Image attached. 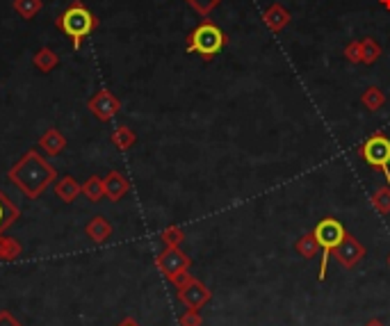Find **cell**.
Masks as SVG:
<instances>
[{
	"label": "cell",
	"mask_w": 390,
	"mask_h": 326,
	"mask_svg": "<svg viewBox=\"0 0 390 326\" xmlns=\"http://www.w3.org/2000/svg\"><path fill=\"white\" fill-rule=\"evenodd\" d=\"M7 178L9 183H14L28 199H39L41 194L58 180V169L53 167L37 148H30L28 153L21 156L16 165L9 167Z\"/></svg>",
	"instance_id": "6da1fadb"
},
{
	"label": "cell",
	"mask_w": 390,
	"mask_h": 326,
	"mask_svg": "<svg viewBox=\"0 0 390 326\" xmlns=\"http://www.w3.org/2000/svg\"><path fill=\"white\" fill-rule=\"evenodd\" d=\"M55 26L71 39V46L78 50L82 46V41L99 28V18L94 16V12L85 3L73 0V3L55 18Z\"/></svg>",
	"instance_id": "7a4b0ae2"
},
{
	"label": "cell",
	"mask_w": 390,
	"mask_h": 326,
	"mask_svg": "<svg viewBox=\"0 0 390 326\" xmlns=\"http://www.w3.org/2000/svg\"><path fill=\"white\" fill-rule=\"evenodd\" d=\"M313 235H315V240L322 249V263H320V281L327 278V265H329V256L335 251V246H340V242L345 240V226L333 219V217H327V219H322L315 231H313Z\"/></svg>",
	"instance_id": "3957f363"
},
{
	"label": "cell",
	"mask_w": 390,
	"mask_h": 326,
	"mask_svg": "<svg viewBox=\"0 0 390 326\" xmlns=\"http://www.w3.org/2000/svg\"><path fill=\"white\" fill-rule=\"evenodd\" d=\"M222 48H224V32L212 23H201L192 32L188 41V50L199 53L203 58H212Z\"/></svg>",
	"instance_id": "277c9868"
},
{
	"label": "cell",
	"mask_w": 390,
	"mask_h": 326,
	"mask_svg": "<svg viewBox=\"0 0 390 326\" xmlns=\"http://www.w3.org/2000/svg\"><path fill=\"white\" fill-rule=\"evenodd\" d=\"M361 158L372 169L381 171L390 183V139L386 135H374L361 146Z\"/></svg>",
	"instance_id": "5b68a950"
},
{
	"label": "cell",
	"mask_w": 390,
	"mask_h": 326,
	"mask_svg": "<svg viewBox=\"0 0 390 326\" xmlns=\"http://www.w3.org/2000/svg\"><path fill=\"white\" fill-rule=\"evenodd\" d=\"M190 265H192V260L190 256H185L180 251L178 246H167L165 251H162L158 258H156V267L165 274L169 281L180 274V271H190Z\"/></svg>",
	"instance_id": "8992f818"
},
{
	"label": "cell",
	"mask_w": 390,
	"mask_h": 326,
	"mask_svg": "<svg viewBox=\"0 0 390 326\" xmlns=\"http://www.w3.org/2000/svg\"><path fill=\"white\" fill-rule=\"evenodd\" d=\"M87 107H90V112L101 119V121H110V119H114L119 114V110H121V103H119V99L107 89H99L90 101H87Z\"/></svg>",
	"instance_id": "52a82bcc"
},
{
	"label": "cell",
	"mask_w": 390,
	"mask_h": 326,
	"mask_svg": "<svg viewBox=\"0 0 390 326\" xmlns=\"http://www.w3.org/2000/svg\"><path fill=\"white\" fill-rule=\"evenodd\" d=\"M176 295H178V301H180L188 310H201V308L205 306V303H208V301L212 299L210 288H205V286L201 283V281H197V278H192L185 288L176 290Z\"/></svg>",
	"instance_id": "ba28073f"
},
{
	"label": "cell",
	"mask_w": 390,
	"mask_h": 326,
	"mask_svg": "<svg viewBox=\"0 0 390 326\" xmlns=\"http://www.w3.org/2000/svg\"><path fill=\"white\" fill-rule=\"evenodd\" d=\"M363 256H365V249L361 246V242H356L350 233L345 235V240L340 242V246H335V260H338V263L347 269L359 265L363 260Z\"/></svg>",
	"instance_id": "9c48e42d"
},
{
	"label": "cell",
	"mask_w": 390,
	"mask_h": 326,
	"mask_svg": "<svg viewBox=\"0 0 390 326\" xmlns=\"http://www.w3.org/2000/svg\"><path fill=\"white\" fill-rule=\"evenodd\" d=\"M39 151L43 156H48V158H55L60 156L64 148H67V137L62 135V130L58 128H48L46 133H43L39 137V142H37Z\"/></svg>",
	"instance_id": "30bf717a"
},
{
	"label": "cell",
	"mask_w": 390,
	"mask_h": 326,
	"mask_svg": "<svg viewBox=\"0 0 390 326\" xmlns=\"http://www.w3.org/2000/svg\"><path fill=\"white\" fill-rule=\"evenodd\" d=\"M103 185H105V197L110 201H121L128 194V190H130L128 178L124 176V173H119V171L107 173V176L103 178Z\"/></svg>",
	"instance_id": "8fae6325"
},
{
	"label": "cell",
	"mask_w": 390,
	"mask_h": 326,
	"mask_svg": "<svg viewBox=\"0 0 390 326\" xmlns=\"http://www.w3.org/2000/svg\"><path fill=\"white\" fill-rule=\"evenodd\" d=\"M85 233H87V237H90L94 244H103V242H107L112 237V226H110V222L105 219V217L96 214L94 219L85 226Z\"/></svg>",
	"instance_id": "7c38bea8"
},
{
	"label": "cell",
	"mask_w": 390,
	"mask_h": 326,
	"mask_svg": "<svg viewBox=\"0 0 390 326\" xmlns=\"http://www.w3.org/2000/svg\"><path fill=\"white\" fill-rule=\"evenodd\" d=\"M55 194L64 203H73L82 194V183H78L73 176H62L55 180Z\"/></svg>",
	"instance_id": "4fadbf2b"
},
{
	"label": "cell",
	"mask_w": 390,
	"mask_h": 326,
	"mask_svg": "<svg viewBox=\"0 0 390 326\" xmlns=\"http://www.w3.org/2000/svg\"><path fill=\"white\" fill-rule=\"evenodd\" d=\"M21 217V210L18 205L12 203V199L7 197V194L0 190V235H3L9 226H12L16 219Z\"/></svg>",
	"instance_id": "5bb4252c"
},
{
	"label": "cell",
	"mask_w": 390,
	"mask_h": 326,
	"mask_svg": "<svg viewBox=\"0 0 390 326\" xmlns=\"http://www.w3.org/2000/svg\"><path fill=\"white\" fill-rule=\"evenodd\" d=\"M32 64H35V69L41 71V73H50L53 69H58L60 67V55L53 48L48 46H41L37 53H35V58H32Z\"/></svg>",
	"instance_id": "9a60e30c"
},
{
	"label": "cell",
	"mask_w": 390,
	"mask_h": 326,
	"mask_svg": "<svg viewBox=\"0 0 390 326\" xmlns=\"http://www.w3.org/2000/svg\"><path fill=\"white\" fill-rule=\"evenodd\" d=\"M21 256H23V244H21L16 237L0 235V260H3V263H14Z\"/></svg>",
	"instance_id": "2e32d148"
},
{
	"label": "cell",
	"mask_w": 390,
	"mask_h": 326,
	"mask_svg": "<svg viewBox=\"0 0 390 326\" xmlns=\"http://www.w3.org/2000/svg\"><path fill=\"white\" fill-rule=\"evenodd\" d=\"M82 197L92 203H99L105 197V185L101 176H90L82 183Z\"/></svg>",
	"instance_id": "e0dca14e"
},
{
	"label": "cell",
	"mask_w": 390,
	"mask_h": 326,
	"mask_svg": "<svg viewBox=\"0 0 390 326\" xmlns=\"http://www.w3.org/2000/svg\"><path fill=\"white\" fill-rule=\"evenodd\" d=\"M12 7L23 21H32L43 9V0H14Z\"/></svg>",
	"instance_id": "ac0fdd59"
},
{
	"label": "cell",
	"mask_w": 390,
	"mask_h": 326,
	"mask_svg": "<svg viewBox=\"0 0 390 326\" xmlns=\"http://www.w3.org/2000/svg\"><path fill=\"white\" fill-rule=\"evenodd\" d=\"M112 144L119 148V151H128L130 146L135 144V133L130 130L128 126H119V128H114V133H112Z\"/></svg>",
	"instance_id": "d6986e66"
},
{
	"label": "cell",
	"mask_w": 390,
	"mask_h": 326,
	"mask_svg": "<svg viewBox=\"0 0 390 326\" xmlns=\"http://www.w3.org/2000/svg\"><path fill=\"white\" fill-rule=\"evenodd\" d=\"M318 249H320V244H318L315 235H313V233L306 235V237H301V240L297 242V251L303 258H315L318 256Z\"/></svg>",
	"instance_id": "ffe728a7"
},
{
	"label": "cell",
	"mask_w": 390,
	"mask_h": 326,
	"mask_svg": "<svg viewBox=\"0 0 390 326\" xmlns=\"http://www.w3.org/2000/svg\"><path fill=\"white\" fill-rule=\"evenodd\" d=\"M162 240H165L167 246H178L183 242V231L176 226H171L167 231H162Z\"/></svg>",
	"instance_id": "44dd1931"
},
{
	"label": "cell",
	"mask_w": 390,
	"mask_h": 326,
	"mask_svg": "<svg viewBox=\"0 0 390 326\" xmlns=\"http://www.w3.org/2000/svg\"><path fill=\"white\" fill-rule=\"evenodd\" d=\"M178 324L180 326H203V317L199 310H185L178 317Z\"/></svg>",
	"instance_id": "7402d4cb"
},
{
	"label": "cell",
	"mask_w": 390,
	"mask_h": 326,
	"mask_svg": "<svg viewBox=\"0 0 390 326\" xmlns=\"http://www.w3.org/2000/svg\"><path fill=\"white\" fill-rule=\"evenodd\" d=\"M0 326H23L9 310H0Z\"/></svg>",
	"instance_id": "603a6c76"
},
{
	"label": "cell",
	"mask_w": 390,
	"mask_h": 326,
	"mask_svg": "<svg viewBox=\"0 0 390 326\" xmlns=\"http://www.w3.org/2000/svg\"><path fill=\"white\" fill-rule=\"evenodd\" d=\"M377 205H379V208H381L384 212H388V210H390V190H384L381 194H379Z\"/></svg>",
	"instance_id": "cb8c5ba5"
},
{
	"label": "cell",
	"mask_w": 390,
	"mask_h": 326,
	"mask_svg": "<svg viewBox=\"0 0 390 326\" xmlns=\"http://www.w3.org/2000/svg\"><path fill=\"white\" fill-rule=\"evenodd\" d=\"M188 3H192L197 9H201V12H208V9L217 3V0H188Z\"/></svg>",
	"instance_id": "d4e9b609"
},
{
	"label": "cell",
	"mask_w": 390,
	"mask_h": 326,
	"mask_svg": "<svg viewBox=\"0 0 390 326\" xmlns=\"http://www.w3.org/2000/svg\"><path fill=\"white\" fill-rule=\"evenodd\" d=\"M117 326H139V324H137V322H135L133 317H126L124 322H119Z\"/></svg>",
	"instance_id": "484cf974"
},
{
	"label": "cell",
	"mask_w": 390,
	"mask_h": 326,
	"mask_svg": "<svg viewBox=\"0 0 390 326\" xmlns=\"http://www.w3.org/2000/svg\"><path fill=\"white\" fill-rule=\"evenodd\" d=\"M365 326H386V324H384L381 320H370V322H367Z\"/></svg>",
	"instance_id": "4316f807"
},
{
	"label": "cell",
	"mask_w": 390,
	"mask_h": 326,
	"mask_svg": "<svg viewBox=\"0 0 390 326\" xmlns=\"http://www.w3.org/2000/svg\"><path fill=\"white\" fill-rule=\"evenodd\" d=\"M388 265H390V256H388Z\"/></svg>",
	"instance_id": "83f0119b"
}]
</instances>
